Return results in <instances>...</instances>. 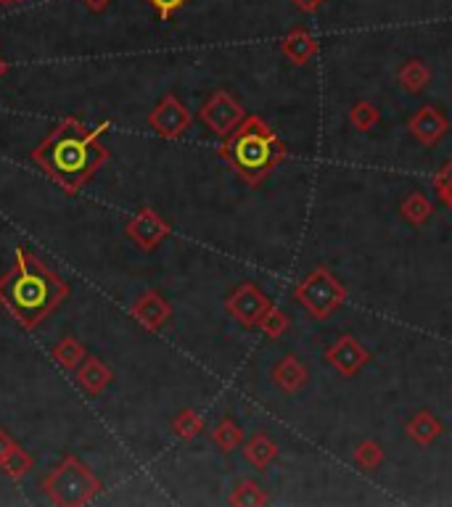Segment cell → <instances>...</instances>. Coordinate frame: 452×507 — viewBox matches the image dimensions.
I'll list each match as a JSON object with an SVG mask.
<instances>
[{"label":"cell","mask_w":452,"mask_h":507,"mask_svg":"<svg viewBox=\"0 0 452 507\" xmlns=\"http://www.w3.org/2000/svg\"><path fill=\"white\" fill-rule=\"evenodd\" d=\"M109 127L112 122H104L87 130L80 119L66 116L51 130L45 141L35 145L32 159L45 169V174L66 194H77L95 177V172L109 162V148L101 143V135Z\"/></svg>","instance_id":"1"},{"label":"cell","mask_w":452,"mask_h":507,"mask_svg":"<svg viewBox=\"0 0 452 507\" xmlns=\"http://www.w3.org/2000/svg\"><path fill=\"white\" fill-rule=\"evenodd\" d=\"M69 293V283L27 249H16L14 267L0 278V304L25 331H35Z\"/></svg>","instance_id":"2"},{"label":"cell","mask_w":452,"mask_h":507,"mask_svg":"<svg viewBox=\"0 0 452 507\" xmlns=\"http://www.w3.org/2000/svg\"><path fill=\"white\" fill-rule=\"evenodd\" d=\"M220 156L236 169V174L246 185L255 188V185L267 180V174L273 169L283 164L286 145L276 135V130H270V124L262 116L252 114L227 135L223 148H220Z\"/></svg>","instance_id":"3"},{"label":"cell","mask_w":452,"mask_h":507,"mask_svg":"<svg viewBox=\"0 0 452 507\" xmlns=\"http://www.w3.org/2000/svg\"><path fill=\"white\" fill-rule=\"evenodd\" d=\"M43 492L54 505L83 507L95 500V494L101 492V481L83 460L69 454L43 479Z\"/></svg>","instance_id":"4"},{"label":"cell","mask_w":452,"mask_h":507,"mask_svg":"<svg viewBox=\"0 0 452 507\" xmlns=\"http://www.w3.org/2000/svg\"><path fill=\"white\" fill-rule=\"evenodd\" d=\"M294 299L310 312L315 320H328L347 302V288L331 270L315 267L294 288Z\"/></svg>","instance_id":"5"},{"label":"cell","mask_w":452,"mask_h":507,"mask_svg":"<svg viewBox=\"0 0 452 507\" xmlns=\"http://www.w3.org/2000/svg\"><path fill=\"white\" fill-rule=\"evenodd\" d=\"M198 119L204 122V127L217 135V138H227L244 119H246V109L227 93V90H217L209 95V101L198 109Z\"/></svg>","instance_id":"6"},{"label":"cell","mask_w":452,"mask_h":507,"mask_svg":"<svg viewBox=\"0 0 452 507\" xmlns=\"http://www.w3.org/2000/svg\"><path fill=\"white\" fill-rule=\"evenodd\" d=\"M191 122L194 116L186 109V104L177 98V95H165L151 114H148V127L159 135V138H167V141H177L183 138L188 130H191Z\"/></svg>","instance_id":"7"},{"label":"cell","mask_w":452,"mask_h":507,"mask_svg":"<svg viewBox=\"0 0 452 507\" xmlns=\"http://www.w3.org/2000/svg\"><path fill=\"white\" fill-rule=\"evenodd\" d=\"M270 307H273V302L267 299L265 291L256 288L255 283H241L226 299L227 314L244 328H256L259 320L265 317V312Z\"/></svg>","instance_id":"8"},{"label":"cell","mask_w":452,"mask_h":507,"mask_svg":"<svg viewBox=\"0 0 452 507\" xmlns=\"http://www.w3.org/2000/svg\"><path fill=\"white\" fill-rule=\"evenodd\" d=\"M125 235L141 249V252H154L167 235H170V223L154 212V209H141L138 214H133L125 225Z\"/></svg>","instance_id":"9"},{"label":"cell","mask_w":452,"mask_h":507,"mask_svg":"<svg viewBox=\"0 0 452 507\" xmlns=\"http://www.w3.org/2000/svg\"><path fill=\"white\" fill-rule=\"evenodd\" d=\"M326 363L344 378H355L370 363V352L355 336H341L326 352Z\"/></svg>","instance_id":"10"},{"label":"cell","mask_w":452,"mask_h":507,"mask_svg":"<svg viewBox=\"0 0 452 507\" xmlns=\"http://www.w3.org/2000/svg\"><path fill=\"white\" fill-rule=\"evenodd\" d=\"M407 130H410V135L418 143H424V145H437V143L447 135L450 122H447V116L439 112L437 106L428 104V106H421L418 112L407 119Z\"/></svg>","instance_id":"11"},{"label":"cell","mask_w":452,"mask_h":507,"mask_svg":"<svg viewBox=\"0 0 452 507\" xmlns=\"http://www.w3.org/2000/svg\"><path fill=\"white\" fill-rule=\"evenodd\" d=\"M133 317L138 320V325L146 331H162L172 317L170 302L159 293V291H146L138 296V302L133 304Z\"/></svg>","instance_id":"12"},{"label":"cell","mask_w":452,"mask_h":507,"mask_svg":"<svg viewBox=\"0 0 452 507\" xmlns=\"http://www.w3.org/2000/svg\"><path fill=\"white\" fill-rule=\"evenodd\" d=\"M270 378H273V383L281 389L283 394H299L307 386V381H310V370L296 354H286L270 370Z\"/></svg>","instance_id":"13"},{"label":"cell","mask_w":452,"mask_h":507,"mask_svg":"<svg viewBox=\"0 0 452 507\" xmlns=\"http://www.w3.org/2000/svg\"><path fill=\"white\" fill-rule=\"evenodd\" d=\"M317 40L310 35V29L305 27H291L286 32V37L281 40V54L294 66H305L307 61L317 56Z\"/></svg>","instance_id":"14"},{"label":"cell","mask_w":452,"mask_h":507,"mask_svg":"<svg viewBox=\"0 0 452 507\" xmlns=\"http://www.w3.org/2000/svg\"><path fill=\"white\" fill-rule=\"evenodd\" d=\"M405 431H407V439H410V442H416L418 447H428V444H434V442L445 433V425H442V421H439L434 413L418 410V413L407 421Z\"/></svg>","instance_id":"15"},{"label":"cell","mask_w":452,"mask_h":507,"mask_svg":"<svg viewBox=\"0 0 452 507\" xmlns=\"http://www.w3.org/2000/svg\"><path fill=\"white\" fill-rule=\"evenodd\" d=\"M281 454V447L267 436V433H255L249 442H244V457L249 460V465H255V471H267Z\"/></svg>","instance_id":"16"},{"label":"cell","mask_w":452,"mask_h":507,"mask_svg":"<svg viewBox=\"0 0 452 507\" xmlns=\"http://www.w3.org/2000/svg\"><path fill=\"white\" fill-rule=\"evenodd\" d=\"M112 381H114L112 367L106 365V363H101L98 357L85 360V365L80 367V373H77V383H80V389L87 392L90 396L101 394Z\"/></svg>","instance_id":"17"},{"label":"cell","mask_w":452,"mask_h":507,"mask_svg":"<svg viewBox=\"0 0 452 507\" xmlns=\"http://www.w3.org/2000/svg\"><path fill=\"white\" fill-rule=\"evenodd\" d=\"M399 212H402V217H405L410 225L416 227L426 225V223L434 217V206H431V201H428L426 194H421V191H410L407 196L402 198Z\"/></svg>","instance_id":"18"},{"label":"cell","mask_w":452,"mask_h":507,"mask_svg":"<svg viewBox=\"0 0 452 507\" xmlns=\"http://www.w3.org/2000/svg\"><path fill=\"white\" fill-rule=\"evenodd\" d=\"M397 80L399 84L407 90V93H421L428 80H431V69L426 66L421 58H410V61H405L402 66H399V72H397Z\"/></svg>","instance_id":"19"},{"label":"cell","mask_w":452,"mask_h":507,"mask_svg":"<svg viewBox=\"0 0 452 507\" xmlns=\"http://www.w3.org/2000/svg\"><path fill=\"white\" fill-rule=\"evenodd\" d=\"M212 442H215L217 450L230 454V452H236L238 447H244V428L233 421V418H223V421L212 428Z\"/></svg>","instance_id":"20"},{"label":"cell","mask_w":452,"mask_h":507,"mask_svg":"<svg viewBox=\"0 0 452 507\" xmlns=\"http://www.w3.org/2000/svg\"><path fill=\"white\" fill-rule=\"evenodd\" d=\"M270 502L267 492L252 479H244L236 483L233 494H230V505L236 507H262Z\"/></svg>","instance_id":"21"},{"label":"cell","mask_w":452,"mask_h":507,"mask_svg":"<svg viewBox=\"0 0 452 507\" xmlns=\"http://www.w3.org/2000/svg\"><path fill=\"white\" fill-rule=\"evenodd\" d=\"M85 357H87L85 346H83L75 336L61 338V341L56 343V349H54V360H56L58 365L64 367V370H77V367L83 365Z\"/></svg>","instance_id":"22"},{"label":"cell","mask_w":452,"mask_h":507,"mask_svg":"<svg viewBox=\"0 0 452 507\" xmlns=\"http://www.w3.org/2000/svg\"><path fill=\"white\" fill-rule=\"evenodd\" d=\"M172 433L177 436V439H183V442H194L198 433L204 431V418L198 415L196 410H191V407H186V410H180L175 418H172Z\"/></svg>","instance_id":"23"},{"label":"cell","mask_w":452,"mask_h":507,"mask_svg":"<svg viewBox=\"0 0 452 507\" xmlns=\"http://www.w3.org/2000/svg\"><path fill=\"white\" fill-rule=\"evenodd\" d=\"M378 122H381V112H378L370 101H357V104L349 109V124H352L357 133H370V130H376Z\"/></svg>","instance_id":"24"},{"label":"cell","mask_w":452,"mask_h":507,"mask_svg":"<svg viewBox=\"0 0 452 507\" xmlns=\"http://www.w3.org/2000/svg\"><path fill=\"white\" fill-rule=\"evenodd\" d=\"M32 468H35V460H32V454H29L25 447H19V444H16V450L8 454V460H5V462L0 465V471H3V473H5V476H8L11 481L25 479L29 471H32Z\"/></svg>","instance_id":"25"},{"label":"cell","mask_w":452,"mask_h":507,"mask_svg":"<svg viewBox=\"0 0 452 507\" xmlns=\"http://www.w3.org/2000/svg\"><path fill=\"white\" fill-rule=\"evenodd\" d=\"M288 325H291V320H288V314L281 310V307H270V310L265 312V317L259 320V331L265 333L267 338H281L286 331H288Z\"/></svg>","instance_id":"26"},{"label":"cell","mask_w":452,"mask_h":507,"mask_svg":"<svg viewBox=\"0 0 452 507\" xmlns=\"http://www.w3.org/2000/svg\"><path fill=\"white\" fill-rule=\"evenodd\" d=\"M352 460L363 468V471H378L381 462H384V450L381 444L376 442H360L355 452H352Z\"/></svg>","instance_id":"27"},{"label":"cell","mask_w":452,"mask_h":507,"mask_svg":"<svg viewBox=\"0 0 452 507\" xmlns=\"http://www.w3.org/2000/svg\"><path fill=\"white\" fill-rule=\"evenodd\" d=\"M431 185H434V194L437 198L447 206L452 212V162H447L445 167L439 169L437 174H434V180H431Z\"/></svg>","instance_id":"28"},{"label":"cell","mask_w":452,"mask_h":507,"mask_svg":"<svg viewBox=\"0 0 452 507\" xmlns=\"http://www.w3.org/2000/svg\"><path fill=\"white\" fill-rule=\"evenodd\" d=\"M188 0H148V5L156 11V16L162 19V22H170L172 16L186 5Z\"/></svg>","instance_id":"29"},{"label":"cell","mask_w":452,"mask_h":507,"mask_svg":"<svg viewBox=\"0 0 452 507\" xmlns=\"http://www.w3.org/2000/svg\"><path fill=\"white\" fill-rule=\"evenodd\" d=\"M14 450H16V442H14V439H11V436H8V433L0 428V465L8 460V454H11Z\"/></svg>","instance_id":"30"},{"label":"cell","mask_w":452,"mask_h":507,"mask_svg":"<svg viewBox=\"0 0 452 507\" xmlns=\"http://www.w3.org/2000/svg\"><path fill=\"white\" fill-rule=\"evenodd\" d=\"M291 3H294L302 14H317V11L323 8L326 0H291Z\"/></svg>","instance_id":"31"},{"label":"cell","mask_w":452,"mask_h":507,"mask_svg":"<svg viewBox=\"0 0 452 507\" xmlns=\"http://www.w3.org/2000/svg\"><path fill=\"white\" fill-rule=\"evenodd\" d=\"M85 3H87V8H90V11H104V8H106V5H109L112 0H85Z\"/></svg>","instance_id":"32"},{"label":"cell","mask_w":452,"mask_h":507,"mask_svg":"<svg viewBox=\"0 0 452 507\" xmlns=\"http://www.w3.org/2000/svg\"><path fill=\"white\" fill-rule=\"evenodd\" d=\"M5 75H8V64H5V58L0 56V80H3Z\"/></svg>","instance_id":"33"},{"label":"cell","mask_w":452,"mask_h":507,"mask_svg":"<svg viewBox=\"0 0 452 507\" xmlns=\"http://www.w3.org/2000/svg\"><path fill=\"white\" fill-rule=\"evenodd\" d=\"M0 3H5V5H14V3H25V0H0Z\"/></svg>","instance_id":"34"}]
</instances>
